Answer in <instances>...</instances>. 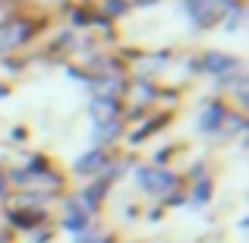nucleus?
<instances>
[{
  "label": "nucleus",
  "mask_w": 249,
  "mask_h": 243,
  "mask_svg": "<svg viewBox=\"0 0 249 243\" xmlns=\"http://www.w3.org/2000/svg\"><path fill=\"white\" fill-rule=\"evenodd\" d=\"M136 177H139V183H142V189H145V193H167V189L177 183L174 174L158 170V168H142Z\"/></svg>",
  "instance_id": "f257e3e1"
},
{
  "label": "nucleus",
  "mask_w": 249,
  "mask_h": 243,
  "mask_svg": "<svg viewBox=\"0 0 249 243\" xmlns=\"http://www.w3.org/2000/svg\"><path fill=\"white\" fill-rule=\"evenodd\" d=\"M29 35V25L25 22H10V25H3V29H0V48H13V44H19L22 41V38Z\"/></svg>",
  "instance_id": "f03ea898"
},
{
  "label": "nucleus",
  "mask_w": 249,
  "mask_h": 243,
  "mask_svg": "<svg viewBox=\"0 0 249 243\" xmlns=\"http://www.w3.org/2000/svg\"><path fill=\"white\" fill-rule=\"evenodd\" d=\"M104 168V152L101 149H91V152H85L79 161H76V174H95V170Z\"/></svg>",
  "instance_id": "7ed1b4c3"
},
{
  "label": "nucleus",
  "mask_w": 249,
  "mask_h": 243,
  "mask_svg": "<svg viewBox=\"0 0 249 243\" xmlns=\"http://www.w3.org/2000/svg\"><path fill=\"white\" fill-rule=\"evenodd\" d=\"M221 120H224V108H221V104H212V108L199 117V127L205 130V133H212V130L221 127Z\"/></svg>",
  "instance_id": "20e7f679"
},
{
  "label": "nucleus",
  "mask_w": 249,
  "mask_h": 243,
  "mask_svg": "<svg viewBox=\"0 0 249 243\" xmlns=\"http://www.w3.org/2000/svg\"><path fill=\"white\" fill-rule=\"evenodd\" d=\"M85 212L79 206H73V202H70V208H67V218H63V224H67V231H76V234H82L85 231Z\"/></svg>",
  "instance_id": "39448f33"
},
{
  "label": "nucleus",
  "mask_w": 249,
  "mask_h": 243,
  "mask_svg": "<svg viewBox=\"0 0 249 243\" xmlns=\"http://www.w3.org/2000/svg\"><path fill=\"white\" fill-rule=\"evenodd\" d=\"M231 57H224V54H205V70L208 73H224L227 67H231Z\"/></svg>",
  "instance_id": "423d86ee"
},
{
  "label": "nucleus",
  "mask_w": 249,
  "mask_h": 243,
  "mask_svg": "<svg viewBox=\"0 0 249 243\" xmlns=\"http://www.w3.org/2000/svg\"><path fill=\"white\" fill-rule=\"evenodd\" d=\"M114 133H117V120H104V127L95 130V142H107Z\"/></svg>",
  "instance_id": "0eeeda50"
},
{
  "label": "nucleus",
  "mask_w": 249,
  "mask_h": 243,
  "mask_svg": "<svg viewBox=\"0 0 249 243\" xmlns=\"http://www.w3.org/2000/svg\"><path fill=\"white\" fill-rule=\"evenodd\" d=\"M208 196H212V183H199V187H196V193H193V199L196 202H208Z\"/></svg>",
  "instance_id": "6e6552de"
},
{
  "label": "nucleus",
  "mask_w": 249,
  "mask_h": 243,
  "mask_svg": "<svg viewBox=\"0 0 249 243\" xmlns=\"http://www.w3.org/2000/svg\"><path fill=\"white\" fill-rule=\"evenodd\" d=\"M76 243H101V240L91 237V234H79V237H76Z\"/></svg>",
  "instance_id": "1a4fd4ad"
},
{
  "label": "nucleus",
  "mask_w": 249,
  "mask_h": 243,
  "mask_svg": "<svg viewBox=\"0 0 249 243\" xmlns=\"http://www.w3.org/2000/svg\"><path fill=\"white\" fill-rule=\"evenodd\" d=\"M136 3H155V0H136Z\"/></svg>",
  "instance_id": "9d476101"
},
{
  "label": "nucleus",
  "mask_w": 249,
  "mask_h": 243,
  "mask_svg": "<svg viewBox=\"0 0 249 243\" xmlns=\"http://www.w3.org/2000/svg\"><path fill=\"white\" fill-rule=\"evenodd\" d=\"M0 193H3V183H0Z\"/></svg>",
  "instance_id": "9b49d317"
}]
</instances>
